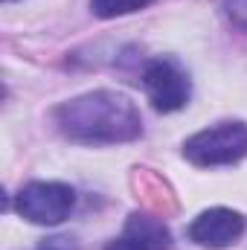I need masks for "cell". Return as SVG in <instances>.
Masks as SVG:
<instances>
[{"instance_id": "6da1fadb", "label": "cell", "mask_w": 247, "mask_h": 250, "mask_svg": "<svg viewBox=\"0 0 247 250\" xmlns=\"http://www.w3.org/2000/svg\"><path fill=\"white\" fill-rule=\"evenodd\" d=\"M59 134L79 146H117L143 137V114L120 90H87L53 111Z\"/></svg>"}, {"instance_id": "7a4b0ae2", "label": "cell", "mask_w": 247, "mask_h": 250, "mask_svg": "<svg viewBox=\"0 0 247 250\" xmlns=\"http://www.w3.org/2000/svg\"><path fill=\"white\" fill-rule=\"evenodd\" d=\"M184 157L192 166L212 169V166H233L247 157V125L245 123H218L184 143Z\"/></svg>"}, {"instance_id": "3957f363", "label": "cell", "mask_w": 247, "mask_h": 250, "mask_svg": "<svg viewBox=\"0 0 247 250\" xmlns=\"http://www.w3.org/2000/svg\"><path fill=\"white\" fill-rule=\"evenodd\" d=\"M15 209L29 224L56 227L76 209V189L62 181H29L18 189Z\"/></svg>"}, {"instance_id": "277c9868", "label": "cell", "mask_w": 247, "mask_h": 250, "mask_svg": "<svg viewBox=\"0 0 247 250\" xmlns=\"http://www.w3.org/2000/svg\"><path fill=\"white\" fill-rule=\"evenodd\" d=\"M143 87L160 114H175L184 111L192 99V82L186 70L172 59H151L143 67Z\"/></svg>"}, {"instance_id": "5b68a950", "label": "cell", "mask_w": 247, "mask_h": 250, "mask_svg": "<svg viewBox=\"0 0 247 250\" xmlns=\"http://www.w3.org/2000/svg\"><path fill=\"white\" fill-rule=\"evenodd\" d=\"M245 227L247 221L242 212L230 207H209L192 218V224L186 227V236L192 245L204 250H224L245 236Z\"/></svg>"}, {"instance_id": "8992f818", "label": "cell", "mask_w": 247, "mask_h": 250, "mask_svg": "<svg viewBox=\"0 0 247 250\" xmlns=\"http://www.w3.org/2000/svg\"><path fill=\"white\" fill-rule=\"evenodd\" d=\"M105 250H175L172 230L160 215L151 212H131L123 233L108 242Z\"/></svg>"}, {"instance_id": "52a82bcc", "label": "cell", "mask_w": 247, "mask_h": 250, "mask_svg": "<svg viewBox=\"0 0 247 250\" xmlns=\"http://www.w3.org/2000/svg\"><path fill=\"white\" fill-rule=\"evenodd\" d=\"M154 0H90V12L99 21H114V18H125L134 12L148 9Z\"/></svg>"}, {"instance_id": "ba28073f", "label": "cell", "mask_w": 247, "mask_h": 250, "mask_svg": "<svg viewBox=\"0 0 247 250\" xmlns=\"http://www.w3.org/2000/svg\"><path fill=\"white\" fill-rule=\"evenodd\" d=\"M221 9L236 29L247 32V0H221Z\"/></svg>"}, {"instance_id": "9c48e42d", "label": "cell", "mask_w": 247, "mask_h": 250, "mask_svg": "<svg viewBox=\"0 0 247 250\" xmlns=\"http://www.w3.org/2000/svg\"><path fill=\"white\" fill-rule=\"evenodd\" d=\"M35 250H82V248H79V242L73 236H50V239H44Z\"/></svg>"}, {"instance_id": "30bf717a", "label": "cell", "mask_w": 247, "mask_h": 250, "mask_svg": "<svg viewBox=\"0 0 247 250\" xmlns=\"http://www.w3.org/2000/svg\"><path fill=\"white\" fill-rule=\"evenodd\" d=\"M3 3H15V0H3Z\"/></svg>"}]
</instances>
